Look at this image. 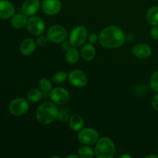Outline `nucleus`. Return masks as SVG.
Masks as SVG:
<instances>
[{
  "instance_id": "nucleus-1",
  "label": "nucleus",
  "mask_w": 158,
  "mask_h": 158,
  "mask_svg": "<svg viewBox=\"0 0 158 158\" xmlns=\"http://www.w3.org/2000/svg\"><path fill=\"white\" fill-rule=\"evenodd\" d=\"M126 36L124 32L119 26H109L104 28L99 34L100 45L106 49H116L122 46Z\"/></svg>"
},
{
  "instance_id": "nucleus-2",
  "label": "nucleus",
  "mask_w": 158,
  "mask_h": 158,
  "mask_svg": "<svg viewBox=\"0 0 158 158\" xmlns=\"http://www.w3.org/2000/svg\"><path fill=\"white\" fill-rule=\"evenodd\" d=\"M59 110L53 102H44L37 107L35 118L41 124L47 125L56 120Z\"/></svg>"
},
{
  "instance_id": "nucleus-3",
  "label": "nucleus",
  "mask_w": 158,
  "mask_h": 158,
  "mask_svg": "<svg viewBox=\"0 0 158 158\" xmlns=\"http://www.w3.org/2000/svg\"><path fill=\"white\" fill-rule=\"evenodd\" d=\"M115 151V144L113 140L107 137L99 139L94 148L95 156L98 158H113Z\"/></svg>"
},
{
  "instance_id": "nucleus-4",
  "label": "nucleus",
  "mask_w": 158,
  "mask_h": 158,
  "mask_svg": "<svg viewBox=\"0 0 158 158\" xmlns=\"http://www.w3.org/2000/svg\"><path fill=\"white\" fill-rule=\"evenodd\" d=\"M47 37L52 43H63L67 38V30L61 25H54L48 29Z\"/></svg>"
},
{
  "instance_id": "nucleus-5",
  "label": "nucleus",
  "mask_w": 158,
  "mask_h": 158,
  "mask_svg": "<svg viewBox=\"0 0 158 158\" xmlns=\"http://www.w3.org/2000/svg\"><path fill=\"white\" fill-rule=\"evenodd\" d=\"M97 130L91 127L82 128L77 134L79 141L84 145H93L97 143L100 138Z\"/></svg>"
},
{
  "instance_id": "nucleus-6",
  "label": "nucleus",
  "mask_w": 158,
  "mask_h": 158,
  "mask_svg": "<svg viewBox=\"0 0 158 158\" xmlns=\"http://www.w3.org/2000/svg\"><path fill=\"white\" fill-rule=\"evenodd\" d=\"M88 32L83 26H77L74 27L69 34V40L71 45L74 47L80 46L85 43L87 39Z\"/></svg>"
},
{
  "instance_id": "nucleus-7",
  "label": "nucleus",
  "mask_w": 158,
  "mask_h": 158,
  "mask_svg": "<svg viewBox=\"0 0 158 158\" xmlns=\"http://www.w3.org/2000/svg\"><path fill=\"white\" fill-rule=\"evenodd\" d=\"M29 107V103L22 97H18L10 102L9 105V112L15 117H21L26 114Z\"/></svg>"
},
{
  "instance_id": "nucleus-8",
  "label": "nucleus",
  "mask_w": 158,
  "mask_h": 158,
  "mask_svg": "<svg viewBox=\"0 0 158 158\" xmlns=\"http://www.w3.org/2000/svg\"><path fill=\"white\" fill-rule=\"evenodd\" d=\"M26 27L29 33L32 34V35L39 36L43 32L46 26L43 19L39 16L32 15L28 19Z\"/></svg>"
},
{
  "instance_id": "nucleus-9",
  "label": "nucleus",
  "mask_w": 158,
  "mask_h": 158,
  "mask_svg": "<svg viewBox=\"0 0 158 158\" xmlns=\"http://www.w3.org/2000/svg\"><path fill=\"white\" fill-rule=\"evenodd\" d=\"M68 80L72 86L81 88L87 84L88 78L86 74L80 69H74L68 74Z\"/></svg>"
},
{
  "instance_id": "nucleus-10",
  "label": "nucleus",
  "mask_w": 158,
  "mask_h": 158,
  "mask_svg": "<svg viewBox=\"0 0 158 158\" xmlns=\"http://www.w3.org/2000/svg\"><path fill=\"white\" fill-rule=\"evenodd\" d=\"M49 97L54 103L63 105L69 100V93L62 87H56L49 92Z\"/></svg>"
},
{
  "instance_id": "nucleus-11",
  "label": "nucleus",
  "mask_w": 158,
  "mask_h": 158,
  "mask_svg": "<svg viewBox=\"0 0 158 158\" xmlns=\"http://www.w3.org/2000/svg\"><path fill=\"white\" fill-rule=\"evenodd\" d=\"M41 8L46 15H55L61 11L62 3L60 0H44Z\"/></svg>"
},
{
  "instance_id": "nucleus-12",
  "label": "nucleus",
  "mask_w": 158,
  "mask_h": 158,
  "mask_svg": "<svg viewBox=\"0 0 158 158\" xmlns=\"http://www.w3.org/2000/svg\"><path fill=\"white\" fill-rule=\"evenodd\" d=\"M132 54L138 59H147L152 53V49L149 45L140 43L133 46Z\"/></svg>"
},
{
  "instance_id": "nucleus-13",
  "label": "nucleus",
  "mask_w": 158,
  "mask_h": 158,
  "mask_svg": "<svg viewBox=\"0 0 158 158\" xmlns=\"http://www.w3.org/2000/svg\"><path fill=\"white\" fill-rule=\"evenodd\" d=\"M40 8V0H25L22 6V12L26 16H32Z\"/></svg>"
},
{
  "instance_id": "nucleus-14",
  "label": "nucleus",
  "mask_w": 158,
  "mask_h": 158,
  "mask_svg": "<svg viewBox=\"0 0 158 158\" xmlns=\"http://www.w3.org/2000/svg\"><path fill=\"white\" fill-rule=\"evenodd\" d=\"M15 13L13 4L8 0H0V19H9Z\"/></svg>"
},
{
  "instance_id": "nucleus-15",
  "label": "nucleus",
  "mask_w": 158,
  "mask_h": 158,
  "mask_svg": "<svg viewBox=\"0 0 158 158\" xmlns=\"http://www.w3.org/2000/svg\"><path fill=\"white\" fill-rule=\"evenodd\" d=\"M36 49V43L32 39L26 38L21 42L19 45V51L22 55L30 56L35 52Z\"/></svg>"
},
{
  "instance_id": "nucleus-16",
  "label": "nucleus",
  "mask_w": 158,
  "mask_h": 158,
  "mask_svg": "<svg viewBox=\"0 0 158 158\" xmlns=\"http://www.w3.org/2000/svg\"><path fill=\"white\" fill-rule=\"evenodd\" d=\"M69 126L73 131H80L84 126V120L80 114H75L69 120Z\"/></svg>"
},
{
  "instance_id": "nucleus-17",
  "label": "nucleus",
  "mask_w": 158,
  "mask_h": 158,
  "mask_svg": "<svg viewBox=\"0 0 158 158\" xmlns=\"http://www.w3.org/2000/svg\"><path fill=\"white\" fill-rule=\"evenodd\" d=\"M27 16L24 13H18L13 15L11 19V25L14 29H23L27 24Z\"/></svg>"
},
{
  "instance_id": "nucleus-18",
  "label": "nucleus",
  "mask_w": 158,
  "mask_h": 158,
  "mask_svg": "<svg viewBox=\"0 0 158 158\" xmlns=\"http://www.w3.org/2000/svg\"><path fill=\"white\" fill-rule=\"evenodd\" d=\"M81 55L82 57L86 61L94 60L96 56V49L94 45L90 43L83 45L81 49Z\"/></svg>"
},
{
  "instance_id": "nucleus-19",
  "label": "nucleus",
  "mask_w": 158,
  "mask_h": 158,
  "mask_svg": "<svg viewBox=\"0 0 158 158\" xmlns=\"http://www.w3.org/2000/svg\"><path fill=\"white\" fill-rule=\"evenodd\" d=\"M146 19L151 26H158V6H152L148 9Z\"/></svg>"
},
{
  "instance_id": "nucleus-20",
  "label": "nucleus",
  "mask_w": 158,
  "mask_h": 158,
  "mask_svg": "<svg viewBox=\"0 0 158 158\" xmlns=\"http://www.w3.org/2000/svg\"><path fill=\"white\" fill-rule=\"evenodd\" d=\"M80 60L79 51L75 47H70L66 52V60L69 64H75Z\"/></svg>"
},
{
  "instance_id": "nucleus-21",
  "label": "nucleus",
  "mask_w": 158,
  "mask_h": 158,
  "mask_svg": "<svg viewBox=\"0 0 158 158\" xmlns=\"http://www.w3.org/2000/svg\"><path fill=\"white\" fill-rule=\"evenodd\" d=\"M78 155L81 158H93L95 156V152L89 145H84L78 149Z\"/></svg>"
},
{
  "instance_id": "nucleus-22",
  "label": "nucleus",
  "mask_w": 158,
  "mask_h": 158,
  "mask_svg": "<svg viewBox=\"0 0 158 158\" xmlns=\"http://www.w3.org/2000/svg\"><path fill=\"white\" fill-rule=\"evenodd\" d=\"M42 95L41 89L32 88L28 92L27 100L30 103H37L42 99Z\"/></svg>"
},
{
  "instance_id": "nucleus-23",
  "label": "nucleus",
  "mask_w": 158,
  "mask_h": 158,
  "mask_svg": "<svg viewBox=\"0 0 158 158\" xmlns=\"http://www.w3.org/2000/svg\"><path fill=\"white\" fill-rule=\"evenodd\" d=\"M67 77L68 74L66 72H64V71H60V72L56 73L52 76V80L56 84H60V83H63L67 79Z\"/></svg>"
},
{
  "instance_id": "nucleus-24",
  "label": "nucleus",
  "mask_w": 158,
  "mask_h": 158,
  "mask_svg": "<svg viewBox=\"0 0 158 158\" xmlns=\"http://www.w3.org/2000/svg\"><path fill=\"white\" fill-rule=\"evenodd\" d=\"M40 88L43 92L49 93L52 89V84L48 79L42 78L40 80Z\"/></svg>"
},
{
  "instance_id": "nucleus-25",
  "label": "nucleus",
  "mask_w": 158,
  "mask_h": 158,
  "mask_svg": "<svg viewBox=\"0 0 158 158\" xmlns=\"http://www.w3.org/2000/svg\"><path fill=\"white\" fill-rule=\"evenodd\" d=\"M150 85L154 92L158 93V69L151 75L150 79Z\"/></svg>"
},
{
  "instance_id": "nucleus-26",
  "label": "nucleus",
  "mask_w": 158,
  "mask_h": 158,
  "mask_svg": "<svg viewBox=\"0 0 158 158\" xmlns=\"http://www.w3.org/2000/svg\"><path fill=\"white\" fill-rule=\"evenodd\" d=\"M69 118H70V117H69V113L66 110H62L61 111H59L57 119H58L60 122H62V123H66L67 121L69 122Z\"/></svg>"
},
{
  "instance_id": "nucleus-27",
  "label": "nucleus",
  "mask_w": 158,
  "mask_h": 158,
  "mask_svg": "<svg viewBox=\"0 0 158 158\" xmlns=\"http://www.w3.org/2000/svg\"><path fill=\"white\" fill-rule=\"evenodd\" d=\"M48 41H49V39L47 36H45V35H39V37L36 40V43L40 47H44L47 45Z\"/></svg>"
},
{
  "instance_id": "nucleus-28",
  "label": "nucleus",
  "mask_w": 158,
  "mask_h": 158,
  "mask_svg": "<svg viewBox=\"0 0 158 158\" xmlns=\"http://www.w3.org/2000/svg\"><path fill=\"white\" fill-rule=\"evenodd\" d=\"M151 35L154 40H158V26H153L151 29Z\"/></svg>"
},
{
  "instance_id": "nucleus-29",
  "label": "nucleus",
  "mask_w": 158,
  "mask_h": 158,
  "mask_svg": "<svg viewBox=\"0 0 158 158\" xmlns=\"http://www.w3.org/2000/svg\"><path fill=\"white\" fill-rule=\"evenodd\" d=\"M151 105H152V107L154 108V110L158 111V93L157 94L154 96V97L151 100Z\"/></svg>"
},
{
  "instance_id": "nucleus-30",
  "label": "nucleus",
  "mask_w": 158,
  "mask_h": 158,
  "mask_svg": "<svg viewBox=\"0 0 158 158\" xmlns=\"http://www.w3.org/2000/svg\"><path fill=\"white\" fill-rule=\"evenodd\" d=\"M99 40V35H97V33L94 32V33H91L90 35H89V43H92V44H94V43H97Z\"/></svg>"
},
{
  "instance_id": "nucleus-31",
  "label": "nucleus",
  "mask_w": 158,
  "mask_h": 158,
  "mask_svg": "<svg viewBox=\"0 0 158 158\" xmlns=\"http://www.w3.org/2000/svg\"><path fill=\"white\" fill-rule=\"evenodd\" d=\"M71 46H72V45H71L70 42H69V41H68V42L64 41L63 43V49H64V50L67 51L68 49H69V48L71 47Z\"/></svg>"
},
{
  "instance_id": "nucleus-32",
  "label": "nucleus",
  "mask_w": 158,
  "mask_h": 158,
  "mask_svg": "<svg viewBox=\"0 0 158 158\" xmlns=\"http://www.w3.org/2000/svg\"><path fill=\"white\" fill-rule=\"evenodd\" d=\"M145 158H158V156L156 154H148L145 156Z\"/></svg>"
},
{
  "instance_id": "nucleus-33",
  "label": "nucleus",
  "mask_w": 158,
  "mask_h": 158,
  "mask_svg": "<svg viewBox=\"0 0 158 158\" xmlns=\"http://www.w3.org/2000/svg\"><path fill=\"white\" fill-rule=\"evenodd\" d=\"M67 158H78L80 157V156L79 155H75V154H70V155H68Z\"/></svg>"
},
{
  "instance_id": "nucleus-34",
  "label": "nucleus",
  "mask_w": 158,
  "mask_h": 158,
  "mask_svg": "<svg viewBox=\"0 0 158 158\" xmlns=\"http://www.w3.org/2000/svg\"><path fill=\"white\" fill-rule=\"evenodd\" d=\"M131 156L128 155V154H122V155H120L119 158H131Z\"/></svg>"
}]
</instances>
